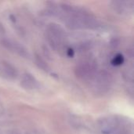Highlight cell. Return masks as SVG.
<instances>
[{"instance_id":"6da1fadb","label":"cell","mask_w":134,"mask_h":134,"mask_svg":"<svg viewBox=\"0 0 134 134\" xmlns=\"http://www.w3.org/2000/svg\"><path fill=\"white\" fill-rule=\"evenodd\" d=\"M75 73L80 79L90 82L97 73V66L91 61H85L75 67Z\"/></svg>"},{"instance_id":"7a4b0ae2","label":"cell","mask_w":134,"mask_h":134,"mask_svg":"<svg viewBox=\"0 0 134 134\" xmlns=\"http://www.w3.org/2000/svg\"><path fill=\"white\" fill-rule=\"evenodd\" d=\"M90 82H92L93 88L96 90V92L104 93L110 87V75H108L105 71L97 72L93 79L90 81Z\"/></svg>"},{"instance_id":"3957f363","label":"cell","mask_w":134,"mask_h":134,"mask_svg":"<svg viewBox=\"0 0 134 134\" xmlns=\"http://www.w3.org/2000/svg\"><path fill=\"white\" fill-rule=\"evenodd\" d=\"M2 44L9 50L18 54L20 57L29 58L30 54L27 52V50L19 42L11 40V39H3L2 41Z\"/></svg>"},{"instance_id":"277c9868","label":"cell","mask_w":134,"mask_h":134,"mask_svg":"<svg viewBox=\"0 0 134 134\" xmlns=\"http://www.w3.org/2000/svg\"><path fill=\"white\" fill-rule=\"evenodd\" d=\"M20 85L27 90H34L38 87V82L37 79L29 73H26L22 76Z\"/></svg>"},{"instance_id":"5b68a950","label":"cell","mask_w":134,"mask_h":134,"mask_svg":"<svg viewBox=\"0 0 134 134\" xmlns=\"http://www.w3.org/2000/svg\"><path fill=\"white\" fill-rule=\"evenodd\" d=\"M113 6L115 9L121 13H126L127 10L129 11L130 9H131L133 6L130 5L128 2H121V1H117V2H113Z\"/></svg>"},{"instance_id":"8992f818","label":"cell","mask_w":134,"mask_h":134,"mask_svg":"<svg viewBox=\"0 0 134 134\" xmlns=\"http://www.w3.org/2000/svg\"><path fill=\"white\" fill-rule=\"evenodd\" d=\"M2 64H3L4 71L8 76H9L10 78H13V79L16 78L18 72H17L16 68H14L12 64H10L9 63H7V62H3Z\"/></svg>"},{"instance_id":"52a82bcc","label":"cell","mask_w":134,"mask_h":134,"mask_svg":"<svg viewBox=\"0 0 134 134\" xmlns=\"http://www.w3.org/2000/svg\"><path fill=\"white\" fill-rule=\"evenodd\" d=\"M35 62H36V64L40 68H42L43 71H49V67L48 66V64L46 63V61L42 57H40L38 55L35 57Z\"/></svg>"},{"instance_id":"ba28073f","label":"cell","mask_w":134,"mask_h":134,"mask_svg":"<svg viewBox=\"0 0 134 134\" xmlns=\"http://www.w3.org/2000/svg\"><path fill=\"white\" fill-rule=\"evenodd\" d=\"M124 62V57L122 54H117L111 60V64L115 66H119Z\"/></svg>"},{"instance_id":"9c48e42d","label":"cell","mask_w":134,"mask_h":134,"mask_svg":"<svg viewBox=\"0 0 134 134\" xmlns=\"http://www.w3.org/2000/svg\"><path fill=\"white\" fill-rule=\"evenodd\" d=\"M67 55L70 57H72L74 56V50H72L71 49H68L67 50Z\"/></svg>"},{"instance_id":"30bf717a","label":"cell","mask_w":134,"mask_h":134,"mask_svg":"<svg viewBox=\"0 0 134 134\" xmlns=\"http://www.w3.org/2000/svg\"><path fill=\"white\" fill-rule=\"evenodd\" d=\"M5 30L4 27L0 24V35H3L5 33Z\"/></svg>"}]
</instances>
